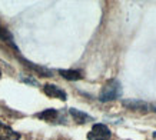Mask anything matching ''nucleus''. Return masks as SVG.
<instances>
[{"mask_svg":"<svg viewBox=\"0 0 156 140\" xmlns=\"http://www.w3.org/2000/svg\"><path fill=\"white\" fill-rule=\"evenodd\" d=\"M0 40L6 42L7 44H10L12 47H14V49L17 50V47H16V44H14V42H13V36H12V33H10L6 27H3L2 24H0ZM17 51H19V50H17Z\"/></svg>","mask_w":156,"mask_h":140,"instance_id":"9d476101","label":"nucleus"},{"mask_svg":"<svg viewBox=\"0 0 156 140\" xmlns=\"http://www.w3.org/2000/svg\"><path fill=\"white\" fill-rule=\"evenodd\" d=\"M19 59H20V61H22V63L26 66V67L32 69L33 72H37L40 76H44V77H52V76H53V72H52V70L46 69V67H42V66H36V65H33L32 61L26 60V59H23V57H20V56H19Z\"/></svg>","mask_w":156,"mask_h":140,"instance_id":"423d86ee","label":"nucleus"},{"mask_svg":"<svg viewBox=\"0 0 156 140\" xmlns=\"http://www.w3.org/2000/svg\"><path fill=\"white\" fill-rule=\"evenodd\" d=\"M59 75L62 77H65L66 80H70V82H76V80L83 79V75L79 70H59Z\"/></svg>","mask_w":156,"mask_h":140,"instance_id":"1a4fd4ad","label":"nucleus"},{"mask_svg":"<svg viewBox=\"0 0 156 140\" xmlns=\"http://www.w3.org/2000/svg\"><path fill=\"white\" fill-rule=\"evenodd\" d=\"M123 107L129 109V110H139V112H146L149 109V104L143 100H135V99H129V100H122Z\"/></svg>","mask_w":156,"mask_h":140,"instance_id":"20e7f679","label":"nucleus"},{"mask_svg":"<svg viewBox=\"0 0 156 140\" xmlns=\"http://www.w3.org/2000/svg\"><path fill=\"white\" fill-rule=\"evenodd\" d=\"M69 113H70V116L73 117V120H75L76 123H79V124H85V123H87V121L93 120L89 114H86L85 112H80V110H77V109L70 107L69 109Z\"/></svg>","mask_w":156,"mask_h":140,"instance_id":"0eeeda50","label":"nucleus"},{"mask_svg":"<svg viewBox=\"0 0 156 140\" xmlns=\"http://www.w3.org/2000/svg\"><path fill=\"white\" fill-rule=\"evenodd\" d=\"M0 79H2V70H0Z\"/></svg>","mask_w":156,"mask_h":140,"instance_id":"ddd939ff","label":"nucleus"},{"mask_svg":"<svg viewBox=\"0 0 156 140\" xmlns=\"http://www.w3.org/2000/svg\"><path fill=\"white\" fill-rule=\"evenodd\" d=\"M57 116H59V112H57L56 109H46V110H43V112L37 113L36 117L40 119V120H44V121H53L56 120Z\"/></svg>","mask_w":156,"mask_h":140,"instance_id":"6e6552de","label":"nucleus"},{"mask_svg":"<svg viewBox=\"0 0 156 140\" xmlns=\"http://www.w3.org/2000/svg\"><path fill=\"white\" fill-rule=\"evenodd\" d=\"M122 96V84L118 79L109 80L108 83H105L99 93V100L100 102H112L116 100Z\"/></svg>","mask_w":156,"mask_h":140,"instance_id":"f257e3e1","label":"nucleus"},{"mask_svg":"<svg viewBox=\"0 0 156 140\" xmlns=\"http://www.w3.org/2000/svg\"><path fill=\"white\" fill-rule=\"evenodd\" d=\"M43 92L48 94L49 97H53V99H60V100H66L67 99V94L65 90H62L60 87H57L56 84H44L43 87Z\"/></svg>","mask_w":156,"mask_h":140,"instance_id":"7ed1b4c3","label":"nucleus"},{"mask_svg":"<svg viewBox=\"0 0 156 140\" xmlns=\"http://www.w3.org/2000/svg\"><path fill=\"white\" fill-rule=\"evenodd\" d=\"M153 137H155V139H156V131H155V133H153Z\"/></svg>","mask_w":156,"mask_h":140,"instance_id":"f8f14e48","label":"nucleus"},{"mask_svg":"<svg viewBox=\"0 0 156 140\" xmlns=\"http://www.w3.org/2000/svg\"><path fill=\"white\" fill-rule=\"evenodd\" d=\"M151 107H152V110H153V112H156V103H153Z\"/></svg>","mask_w":156,"mask_h":140,"instance_id":"9b49d317","label":"nucleus"},{"mask_svg":"<svg viewBox=\"0 0 156 140\" xmlns=\"http://www.w3.org/2000/svg\"><path fill=\"white\" fill-rule=\"evenodd\" d=\"M112 133L109 127L103 123H96L93 124L92 130L87 133V140H110Z\"/></svg>","mask_w":156,"mask_h":140,"instance_id":"f03ea898","label":"nucleus"},{"mask_svg":"<svg viewBox=\"0 0 156 140\" xmlns=\"http://www.w3.org/2000/svg\"><path fill=\"white\" fill-rule=\"evenodd\" d=\"M20 135L14 131L12 127L0 121V140H19Z\"/></svg>","mask_w":156,"mask_h":140,"instance_id":"39448f33","label":"nucleus"}]
</instances>
